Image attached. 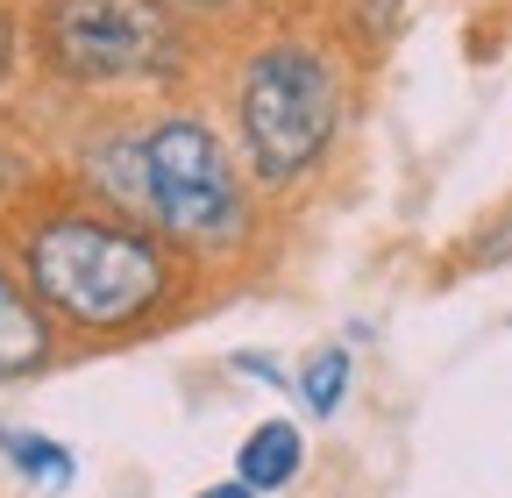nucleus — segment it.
<instances>
[{"label":"nucleus","mask_w":512,"mask_h":498,"mask_svg":"<svg viewBox=\"0 0 512 498\" xmlns=\"http://www.w3.org/2000/svg\"><path fill=\"white\" fill-rule=\"evenodd\" d=\"M299 470H306V434H299V420H264V427L242 434L235 477H242L256 498H264V491H285Z\"/></svg>","instance_id":"nucleus-6"},{"label":"nucleus","mask_w":512,"mask_h":498,"mask_svg":"<svg viewBox=\"0 0 512 498\" xmlns=\"http://www.w3.org/2000/svg\"><path fill=\"white\" fill-rule=\"evenodd\" d=\"M0 249L72 356L136 349L164 328H185V314L207 299L200 264L86 185H29L22 200H8Z\"/></svg>","instance_id":"nucleus-1"},{"label":"nucleus","mask_w":512,"mask_h":498,"mask_svg":"<svg viewBox=\"0 0 512 498\" xmlns=\"http://www.w3.org/2000/svg\"><path fill=\"white\" fill-rule=\"evenodd\" d=\"M29 185H36V171H29V157H22L15 143H0V207H8V200H22V193H29Z\"/></svg>","instance_id":"nucleus-12"},{"label":"nucleus","mask_w":512,"mask_h":498,"mask_svg":"<svg viewBox=\"0 0 512 498\" xmlns=\"http://www.w3.org/2000/svg\"><path fill=\"white\" fill-rule=\"evenodd\" d=\"M185 22H235V15H256L264 0H171Z\"/></svg>","instance_id":"nucleus-11"},{"label":"nucleus","mask_w":512,"mask_h":498,"mask_svg":"<svg viewBox=\"0 0 512 498\" xmlns=\"http://www.w3.org/2000/svg\"><path fill=\"white\" fill-rule=\"evenodd\" d=\"M0 456H8V470L29 491H72V477H79L72 449L50 442V434H36V427H0Z\"/></svg>","instance_id":"nucleus-7"},{"label":"nucleus","mask_w":512,"mask_h":498,"mask_svg":"<svg viewBox=\"0 0 512 498\" xmlns=\"http://www.w3.org/2000/svg\"><path fill=\"white\" fill-rule=\"evenodd\" d=\"M406 8H413V0H342V15H335L342 50H349V43H356V50H384V43L406 29Z\"/></svg>","instance_id":"nucleus-9"},{"label":"nucleus","mask_w":512,"mask_h":498,"mask_svg":"<svg viewBox=\"0 0 512 498\" xmlns=\"http://www.w3.org/2000/svg\"><path fill=\"white\" fill-rule=\"evenodd\" d=\"M22 43H29V36H22V22H15L8 8H0V100L15 93V72H22Z\"/></svg>","instance_id":"nucleus-10"},{"label":"nucleus","mask_w":512,"mask_h":498,"mask_svg":"<svg viewBox=\"0 0 512 498\" xmlns=\"http://www.w3.org/2000/svg\"><path fill=\"white\" fill-rule=\"evenodd\" d=\"M64 356H72L64 335L50 328V314L22 285V271L8 264V249H0V385H29L43 370H57Z\"/></svg>","instance_id":"nucleus-5"},{"label":"nucleus","mask_w":512,"mask_h":498,"mask_svg":"<svg viewBox=\"0 0 512 498\" xmlns=\"http://www.w3.org/2000/svg\"><path fill=\"white\" fill-rule=\"evenodd\" d=\"M349 378H356L349 349H335V342H328V349H313V356L299 363V378H292V385H299V399H306V413H313V420H335V413H342V399H349Z\"/></svg>","instance_id":"nucleus-8"},{"label":"nucleus","mask_w":512,"mask_h":498,"mask_svg":"<svg viewBox=\"0 0 512 498\" xmlns=\"http://www.w3.org/2000/svg\"><path fill=\"white\" fill-rule=\"evenodd\" d=\"M22 36L50 86L107 100L178 86L192 50V22L171 0H29Z\"/></svg>","instance_id":"nucleus-4"},{"label":"nucleus","mask_w":512,"mask_h":498,"mask_svg":"<svg viewBox=\"0 0 512 498\" xmlns=\"http://www.w3.org/2000/svg\"><path fill=\"white\" fill-rule=\"evenodd\" d=\"M72 185L150 221L200 271L242 264L264 235V193L242 171L228 129L200 107H150L100 121L72 157Z\"/></svg>","instance_id":"nucleus-2"},{"label":"nucleus","mask_w":512,"mask_h":498,"mask_svg":"<svg viewBox=\"0 0 512 498\" xmlns=\"http://www.w3.org/2000/svg\"><path fill=\"white\" fill-rule=\"evenodd\" d=\"M349 86L356 65L335 29L278 22L249 36L228 65V143L264 200H299L335 164L349 129Z\"/></svg>","instance_id":"nucleus-3"},{"label":"nucleus","mask_w":512,"mask_h":498,"mask_svg":"<svg viewBox=\"0 0 512 498\" xmlns=\"http://www.w3.org/2000/svg\"><path fill=\"white\" fill-rule=\"evenodd\" d=\"M192 498H256L242 477H228V484H207V491H192Z\"/></svg>","instance_id":"nucleus-13"}]
</instances>
